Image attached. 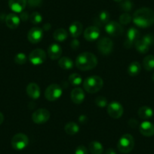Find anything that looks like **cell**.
<instances>
[{
    "label": "cell",
    "mask_w": 154,
    "mask_h": 154,
    "mask_svg": "<svg viewBox=\"0 0 154 154\" xmlns=\"http://www.w3.org/2000/svg\"><path fill=\"white\" fill-rule=\"evenodd\" d=\"M29 18V16L26 11H23L22 12H20V20H22L23 21H26V20H27Z\"/></svg>",
    "instance_id": "obj_41"
},
{
    "label": "cell",
    "mask_w": 154,
    "mask_h": 154,
    "mask_svg": "<svg viewBox=\"0 0 154 154\" xmlns=\"http://www.w3.org/2000/svg\"><path fill=\"white\" fill-rule=\"evenodd\" d=\"M97 49L103 55H109L113 50V42L109 38L103 37L97 42Z\"/></svg>",
    "instance_id": "obj_7"
},
{
    "label": "cell",
    "mask_w": 154,
    "mask_h": 154,
    "mask_svg": "<svg viewBox=\"0 0 154 154\" xmlns=\"http://www.w3.org/2000/svg\"><path fill=\"white\" fill-rule=\"evenodd\" d=\"M69 82L72 85H79L82 82V76L78 73H72L69 75Z\"/></svg>",
    "instance_id": "obj_31"
},
{
    "label": "cell",
    "mask_w": 154,
    "mask_h": 154,
    "mask_svg": "<svg viewBox=\"0 0 154 154\" xmlns=\"http://www.w3.org/2000/svg\"><path fill=\"white\" fill-rule=\"evenodd\" d=\"M105 31L110 36L116 37L122 35L124 29L122 24L119 23L116 21H110L105 25Z\"/></svg>",
    "instance_id": "obj_9"
},
{
    "label": "cell",
    "mask_w": 154,
    "mask_h": 154,
    "mask_svg": "<svg viewBox=\"0 0 154 154\" xmlns=\"http://www.w3.org/2000/svg\"><path fill=\"white\" fill-rule=\"evenodd\" d=\"M137 113H138V116L140 119L146 120V119H150L153 116V110L149 106H143L139 108Z\"/></svg>",
    "instance_id": "obj_22"
},
{
    "label": "cell",
    "mask_w": 154,
    "mask_h": 154,
    "mask_svg": "<svg viewBox=\"0 0 154 154\" xmlns=\"http://www.w3.org/2000/svg\"><path fill=\"white\" fill-rule=\"evenodd\" d=\"M27 1L26 0H9L8 6L10 9L15 13H20L26 8Z\"/></svg>",
    "instance_id": "obj_14"
},
{
    "label": "cell",
    "mask_w": 154,
    "mask_h": 154,
    "mask_svg": "<svg viewBox=\"0 0 154 154\" xmlns=\"http://www.w3.org/2000/svg\"><path fill=\"white\" fill-rule=\"evenodd\" d=\"M50 118V112L46 109L41 108L35 110L32 115V119L35 124H43L48 121Z\"/></svg>",
    "instance_id": "obj_11"
},
{
    "label": "cell",
    "mask_w": 154,
    "mask_h": 154,
    "mask_svg": "<svg viewBox=\"0 0 154 154\" xmlns=\"http://www.w3.org/2000/svg\"><path fill=\"white\" fill-rule=\"evenodd\" d=\"M134 46H135L136 50L140 54H146L148 52L149 49V47L146 44H145L141 39H138L134 42Z\"/></svg>",
    "instance_id": "obj_30"
},
{
    "label": "cell",
    "mask_w": 154,
    "mask_h": 154,
    "mask_svg": "<svg viewBox=\"0 0 154 154\" xmlns=\"http://www.w3.org/2000/svg\"><path fill=\"white\" fill-rule=\"evenodd\" d=\"M26 60H27V57H26V54L24 53L20 52L18 54H17L14 57V62H15L17 64L19 65H23L25 64L26 63Z\"/></svg>",
    "instance_id": "obj_34"
},
{
    "label": "cell",
    "mask_w": 154,
    "mask_h": 154,
    "mask_svg": "<svg viewBox=\"0 0 154 154\" xmlns=\"http://www.w3.org/2000/svg\"><path fill=\"white\" fill-rule=\"evenodd\" d=\"M45 59H46V53L41 48L34 49L29 54V60L32 64L35 66L42 64L45 61Z\"/></svg>",
    "instance_id": "obj_8"
},
{
    "label": "cell",
    "mask_w": 154,
    "mask_h": 154,
    "mask_svg": "<svg viewBox=\"0 0 154 154\" xmlns=\"http://www.w3.org/2000/svg\"><path fill=\"white\" fill-rule=\"evenodd\" d=\"M113 1H115V2H122L123 0H113Z\"/></svg>",
    "instance_id": "obj_47"
},
{
    "label": "cell",
    "mask_w": 154,
    "mask_h": 154,
    "mask_svg": "<svg viewBox=\"0 0 154 154\" xmlns=\"http://www.w3.org/2000/svg\"><path fill=\"white\" fill-rule=\"evenodd\" d=\"M103 81L98 75H91L84 80L83 88L90 94L97 93L103 88Z\"/></svg>",
    "instance_id": "obj_3"
},
{
    "label": "cell",
    "mask_w": 154,
    "mask_h": 154,
    "mask_svg": "<svg viewBox=\"0 0 154 154\" xmlns=\"http://www.w3.org/2000/svg\"><path fill=\"white\" fill-rule=\"evenodd\" d=\"M128 125L131 128H136L138 125V122L135 119H130L128 121Z\"/></svg>",
    "instance_id": "obj_42"
},
{
    "label": "cell",
    "mask_w": 154,
    "mask_h": 154,
    "mask_svg": "<svg viewBox=\"0 0 154 154\" xmlns=\"http://www.w3.org/2000/svg\"><path fill=\"white\" fill-rule=\"evenodd\" d=\"M152 81H153V82H154V72H153V74H152Z\"/></svg>",
    "instance_id": "obj_48"
},
{
    "label": "cell",
    "mask_w": 154,
    "mask_h": 154,
    "mask_svg": "<svg viewBox=\"0 0 154 154\" xmlns=\"http://www.w3.org/2000/svg\"><path fill=\"white\" fill-rule=\"evenodd\" d=\"M95 104L100 108L106 107L107 106V99L103 96H97L95 98Z\"/></svg>",
    "instance_id": "obj_35"
},
{
    "label": "cell",
    "mask_w": 154,
    "mask_h": 154,
    "mask_svg": "<svg viewBox=\"0 0 154 154\" xmlns=\"http://www.w3.org/2000/svg\"><path fill=\"white\" fill-rule=\"evenodd\" d=\"M134 146V140L132 135L129 134H123L119 138L117 143V148L122 153H129Z\"/></svg>",
    "instance_id": "obj_4"
},
{
    "label": "cell",
    "mask_w": 154,
    "mask_h": 154,
    "mask_svg": "<svg viewBox=\"0 0 154 154\" xmlns=\"http://www.w3.org/2000/svg\"><path fill=\"white\" fill-rule=\"evenodd\" d=\"M97 65V57L91 52H83L79 54L75 59V66L82 71L94 69Z\"/></svg>",
    "instance_id": "obj_2"
},
{
    "label": "cell",
    "mask_w": 154,
    "mask_h": 154,
    "mask_svg": "<svg viewBox=\"0 0 154 154\" xmlns=\"http://www.w3.org/2000/svg\"><path fill=\"white\" fill-rule=\"evenodd\" d=\"M51 24H50L49 23H45V24H44L43 29L45 31H48L51 29Z\"/></svg>",
    "instance_id": "obj_45"
},
{
    "label": "cell",
    "mask_w": 154,
    "mask_h": 154,
    "mask_svg": "<svg viewBox=\"0 0 154 154\" xmlns=\"http://www.w3.org/2000/svg\"><path fill=\"white\" fill-rule=\"evenodd\" d=\"M141 70V66L137 61H134L129 64L128 67V72L131 76H136L138 75Z\"/></svg>",
    "instance_id": "obj_26"
},
{
    "label": "cell",
    "mask_w": 154,
    "mask_h": 154,
    "mask_svg": "<svg viewBox=\"0 0 154 154\" xmlns=\"http://www.w3.org/2000/svg\"><path fill=\"white\" fill-rule=\"evenodd\" d=\"M133 45V43H131V42H129L128 40H127V39H125V42H124V47L126 48H131Z\"/></svg>",
    "instance_id": "obj_43"
},
{
    "label": "cell",
    "mask_w": 154,
    "mask_h": 154,
    "mask_svg": "<svg viewBox=\"0 0 154 154\" xmlns=\"http://www.w3.org/2000/svg\"><path fill=\"white\" fill-rule=\"evenodd\" d=\"M64 131L67 134L74 135V134H77V133L79 132V127L75 122H69L65 125Z\"/></svg>",
    "instance_id": "obj_27"
},
{
    "label": "cell",
    "mask_w": 154,
    "mask_h": 154,
    "mask_svg": "<svg viewBox=\"0 0 154 154\" xmlns=\"http://www.w3.org/2000/svg\"><path fill=\"white\" fill-rule=\"evenodd\" d=\"M61 87L57 84H51L47 87L45 91V97L49 101H55L62 95Z\"/></svg>",
    "instance_id": "obj_6"
},
{
    "label": "cell",
    "mask_w": 154,
    "mask_h": 154,
    "mask_svg": "<svg viewBox=\"0 0 154 154\" xmlns=\"http://www.w3.org/2000/svg\"><path fill=\"white\" fill-rule=\"evenodd\" d=\"M132 20L139 27H149L154 23V11L149 8H139L133 14Z\"/></svg>",
    "instance_id": "obj_1"
},
{
    "label": "cell",
    "mask_w": 154,
    "mask_h": 154,
    "mask_svg": "<svg viewBox=\"0 0 154 154\" xmlns=\"http://www.w3.org/2000/svg\"><path fill=\"white\" fill-rule=\"evenodd\" d=\"M139 131L142 135L151 137L154 135V124L149 121H144L139 126Z\"/></svg>",
    "instance_id": "obj_15"
},
{
    "label": "cell",
    "mask_w": 154,
    "mask_h": 154,
    "mask_svg": "<svg viewBox=\"0 0 154 154\" xmlns=\"http://www.w3.org/2000/svg\"><path fill=\"white\" fill-rule=\"evenodd\" d=\"M75 154H88V149L83 145H79L75 149Z\"/></svg>",
    "instance_id": "obj_39"
},
{
    "label": "cell",
    "mask_w": 154,
    "mask_h": 154,
    "mask_svg": "<svg viewBox=\"0 0 154 154\" xmlns=\"http://www.w3.org/2000/svg\"><path fill=\"white\" fill-rule=\"evenodd\" d=\"M124 112L122 104L117 101H112L107 105V112L110 117L113 119H119Z\"/></svg>",
    "instance_id": "obj_10"
},
{
    "label": "cell",
    "mask_w": 154,
    "mask_h": 154,
    "mask_svg": "<svg viewBox=\"0 0 154 154\" xmlns=\"http://www.w3.org/2000/svg\"><path fill=\"white\" fill-rule=\"evenodd\" d=\"M140 33L138 29L134 27H131L128 29V32H127V40L131 42V43L134 44L136 41L140 39Z\"/></svg>",
    "instance_id": "obj_23"
},
{
    "label": "cell",
    "mask_w": 154,
    "mask_h": 154,
    "mask_svg": "<svg viewBox=\"0 0 154 154\" xmlns=\"http://www.w3.org/2000/svg\"><path fill=\"white\" fill-rule=\"evenodd\" d=\"M62 54V48L58 44L53 43L48 48V55L51 60H57Z\"/></svg>",
    "instance_id": "obj_18"
},
{
    "label": "cell",
    "mask_w": 154,
    "mask_h": 154,
    "mask_svg": "<svg viewBox=\"0 0 154 154\" xmlns=\"http://www.w3.org/2000/svg\"><path fill=\"white\" fill-rule=\"evenodd\" d=\"M100 31L99 27L96 26H91L87 27L84 31V37L88 42H94L100 36Z\"/></svg>",
    "instance_id": "obj_13"
},
{
    "label": "cell",
    "mask_w": 154,
    "mask_h": 154,
    "mask_svg": "<svg viewBox=\"0 0 154 154\" xmlns=\"http://www.w3.org/2000/svg\"><path fill=\"white\" fill-rule=\"evenodd\" d=\"M26 93L32 99H38L40 96V88L36 83L31 82L26 86Z\"/></svg>",
    "instance_id": "obj_21"
},
{
    "label": "cell",
    "mask_w": 154,
    "mask_h": 154,
    "mask_svg": "<svg viewBox=\"0 0 154 154\" xmlns=\"http://www.w3.org/2000/svg\"><path fill=\"white\" fill-rule=\"evenodd\" d=\"M43 37V30L39 27H32L27 34V39L32 44L38 43Z\"/></svg>",
    "instance_id": "obj_12"
},
{
    "label": "cell",
    "mask_w": 154,
    "mask_h": 154,
    "mask_svg": "<svg viewBox=\"0 0 154 154\" xmlns=\"http://www.w3.org/2000/svg\"><path fill=\"white\" fill-rule=\"evenodd\" d=\"M143 65L146 71H151L154 69V55L149 54L145 57L143 60Z\"/></svg>",
    "instance_id": "obj_29"
},
{
    "label": "cell",
    "mask_w": 154,
    "mask_h": 154,
    "mask_svg": "<svg viewBox=\"0 0 154 154\" xmlns=\"http://www.w3.org/2000/svg\"><path fill=\"white\" fill-rule=\"evenodd\" d=\"M58 64L63 69H70L73 67V62L68 57H63L59 59Z\"/></svg>",
    "instance_id": "obj_28"
},
{
    "label": "cell",
    "mask_w": 154,
    "mask_h": 154,
    "mask_svg": "<svg viewBox=\"0 0 154 154\" xmlns=\"http://www.w3.org/2000/svg\"><path fill=\"white\" fill-rule=\"evenodd\" d=\"M29 20L33 24H39L42 21V14H39L37 11L32 12L29 15Z\"/></svg>",
    "instance_id": "obj_32"
},
{
    "label": "cell",
    "mask_w": 154,
    "mask_h": 154,
    "mask_svg": "<svg viewBox=\"0 0 154 154\" xmlns=\"http://www.w3.org/2000/svg\"><path fill=\"white\" fill-rule=\"evenodd\" d=\"M104 154H116V152L115 149H112V148H109V149H107L105 151Z\"/></svg>",
    "instance_id": "obj_44"
},
{
    "label": "cell",
    "mask_w": 154,
    "mask_h": 154,
    "mask_svg": "<svg viewBox=\"0 0 154 154\" xmlns=\"http://www.w3.org/2000/svg\"><path fill=\"white\" fill-rule=\"evenodd\" d=\"M121 8L124 11H126V12H128V11H131L133 8V3L130 0H125L123 2L121 3L120 5Z\"/></svg>",
    "instance_id": "obj_37"
},
{
    "label": "cell",
    "mask_w": 154,
    "mask_h": 154,
    "mask_svg": "<svg viewBox=\"0 0 154 154\" xmlns=\"http://www.w3.org/2000/svg\"><path fill=\"white\" fill-rule=\"evenodd\" d=\"M119 23L122 25H128L132 20V17L128 13H123L119 16Z\"/></svg>",
    "instance_id": "obj_33"
},
{
    "label": "cell",
    "mask_w": 154,
    "mask_h": 154,
    "mask_svg": "<svg viewBox=\"0 0 154 154\" xmlns=\"http://www.w3.org/2000/svg\"><path fill=\"white\" fill-rule=\"evenodd\" d=\"M141 40L149 47L151 46V45L154 44V35L152 33L146 34L144 36L142 37Z\"/></svg>",
    "instance_id": "obj_36"
},
{
    "label": "cell",
    "mask_w": 154,
    "mask_h": 154,
    "mask_svg": "<svg viewBox=\"0 0 154 154\" xmlns=\"http://www.w3.org/2000/svg\"><path fill=\"white\" fill-rule=\"evenodd\" d=\"M79 46H80V42H79V41L78 40V39H76V38H74L73 40L71 41L70 47L72 48V49H74V50L78 49V48H79Z\"/></svg>",
    "instance_id": "obj_40"
},
{
    "label": "cell",
    "mask_w": 154,
    "mask_h": 154,
    "mask_svg": "<svg viewBox=\"0 0 154 154\" xmlns=\"http://www.w3.org/2000/svg\"><path fill=\"white\" fill-rule=\"evenodd\" d=\"M4 121V115L2 114V112H0V125Z\"/></svg>",
    "instance_id": "obj_46"
},
{
    "label": "cell",
    "mask_w": 154,
    "mask_h": 154,
    "mask_svg": "<svg viewBox=\"0 0 154 154\" xmlns=\"http://www.w3.org/2000/svg\"><path fill=\"white\" fill-rule=\"evenodd\" d=\"M109 12L106 11H101L98 14H97V17H95V18H94V23L96 26L99 27V26H105V25L109 22Z\"/></svg>",
    "instance_id": "obj_19"
},
{
    "label": "cell",
    "mask_w": 154,
    "mask_h": 154,
    "mask_svg": "<svg viewBox=\"0 0 154 154\" xmlns=\"http://www.w3.org/2000/svg\"><path fill=\"white\" fill-rule=\"evenodd\" d=\"M68 32H66V29H63V28H59L57 29L53 33V38L55 39L57 42H62L65 41L67 38Z\"/></svg>",
    "instance_id": "obj_24"
},
{
    "label": "cell",
    "mask_w": 154,
    "mask_h": 154,
    "mask_svg": "<svg viewBox=\"0 0 154 154\" xmlns=\"http://www.w3.org/2000/svg\"><path fill=\"white\" fill-rule=\"evenodd\" d=\"M27 4L30 8H37L42 5V0H26Z\"/></svg>",
    "instance_id": "obj_38"
},
{
    "label": "cell",
    "mask_w": 154,
    "mask_h": 154,
    "mask_svg": "<svg viewBox=\"0 0 154 154\" xmlns=\"http://www.w3.org/2000/svg\"><path fill=\"white\" fill-rule=\"evenodd\" d=\"M69 31L71 36L75 38L82 34L83 31V26L79 21H74L69 25Z\"/></svg>",
    "instance_id": "obj_20"
},
{
    "label": "cell",
    "mask_w": 154,
    "mask_h": 154,
    "mask_svg": "<svg viewBox=\"0 0 154 154\" xmlns=\"http://www.w3.org/2000/svg\"><path fill=\"white\" fill-rule=\"evenodd\" d=\"M70 98L74 103L80 104L84 101V99H85L84 91L80 88H73L70 93Z\"/></svg>",
    "instance_id": "obj_16"
},
{
    "label": "cell",
    "mask_w": 154,
    "mask_h": 154,
    "mask_svg": "<svg viewBox=\"0 0 154 154\" xmlns=\"http://www.w3.org/2000/svg\"><path fill=\"white\" fill-rule=\"evenodd\" d=\"M20 19L17 15H16L14 13L8 14L5 17V24L7 25L8 28L11 29H17L20 25Z\"/></svg>",
    "instance_id": "obj_17"
},
{
    "label": "cell",
    "mask_w": 154,
    "mask_h": 154,
    "mask_svg": "<svg viewBox=\"0 0 154 154\" xmlns=\"http://www.w3.org/2000/svg\"><path fill=\"white\" fill-rule=\"evenodd\" d=\"M12 147L16 150H22L29 144V138L23 133H18L14 135L11 141Z\"/></svg>",
    "instance_id": "obj_5"
},
{
    "label": "cell",
    "mask_w": 154,
    "mask_h": 154,
    "mask_svg": "<svg viewBox=\"0 0 154 154\" xmlns=\"http://www.w3.org/2000/svg\"><path fill=\"white\" fill-rule=\"evenodd\" d=\"M88 149L91 154H102L103 152V146L100 142L91 141L88 145Z\"/></svg>",
    "instance_id": "obj_25"
}]
</instances>
